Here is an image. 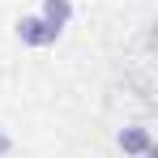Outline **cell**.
Masks as SVG:
<instances>
[{
    "label": "cell",
    "instance_id": "3",
    "mask_svg": "<svg viewBox=\"0 0 158 158\" xmlns=\"http://www.w3.org/2000/svg\"><path fill=\"white\" fill-rule=\"evenodd\" d=\"M73 13H77V9H73V0H43V4H39V17H43L47 26H56L60 34L73 26Z\"/></svg>",
    "mask_w": 158,
    "mask_h": 158
},
{
    "label": "cell",
    "instance_id": "2",
    "mask_svg": "<svg viewBox=\"0 0 158 158\" xmlns=\"http://www.w3.org/2000/svg\"><path fill=\"white\" fill-rule=\"evenodd\" d=\"M115 145L124 150V158H141L145 150H154V137H150L145 124H128V128L115 132Z\"/></svg>",
    "mask_w": 158,
    "mask_h": 158
},
{
    "label": "cell",
    "instance_id": "1",
    "mask_svg": "<svg viewBox=\"0 0 158 158\" xmlns=\"http://www.w3.org/2000/svg\"><path fill=\"white\" fill-rule=\"evenodd\" d=\"M13 34H17V43L30 47V52H47V47H56V39H60V30L47 26L39 13H22L17 26H13Z\"/></svg>",
    "mask_w": 158,
    "mask_h": 158
},
{
    "label": "cell",
    "instance_id": "4",
    "mask_svg": "<svg viewBox=\"0 0 158 158\" xmlns=\"http://www.w3.org/2000/svg\"><path fill=\"white\" fill-rule=\"evenodd\" d=\"M13 145H17V141H13V132L0 124V158H9V154H13Z\"/></svg>",
    "mask_w": 158,
    "mask_h": 158
}]
</instances>
